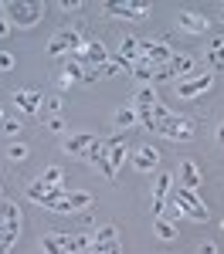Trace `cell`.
Masks as SVG:
<instances>
[{
    "label": "cell",
    "instance_id": "6da1fadb",
    "mask_svg": "<svg viewBox=\"0 0 224 254\" xmlns=\"http://www.w3.org/2000/svg\"><path fill=\"white\" fill-rule=\"evenodd\" d=\"M177 207H180L187 217H194L197 224L211 220V210H207L201 200H197V190H187V187H180V190H177Z\"/></svg>",
    "mask_w": 224,
    "mask_h": 254
},
{
    "label": "cell",
    "instance_id": "7a4b0ae2",
    "mask_svg": "<svg viewBox=\"0 0 224 254\" xmlns=\"http://www.w3.org/2000/svg\"><path fill=\"white\" fill-rule=\"evenodd\" d=\"M7 10V17H10V24H20V27H31V24H38L41 14H44V7L41 3H7L3 7Z\"/></svg>",
    "mask_w": 224,
    "mask_h": 254
},
{
    "label": "cell",
    "instance_id": "3957f363",
    "mask_svg": "<svg viewBox=\"0 0 224 254\" xmlns=\"http://www.w3.org/2000/svg\"><path fill=\"white\" fill-rule=\"evenodd\" d=\"M109 58H112V55L102 48L99 41H85V48H81L78 55H75V61H78V64H95V68L109 64Z\"/></svg>",
    "mask_w": 224,
    "mask_h": 254
},
{
    "label": "cell",
    "instance_id": "277c9868",
    "mask_svg": "<svg viewBox=\"0 0 224 254\" xmlns=\"http://www.w3.org/2000/svg\"><path fill=\"white\" fill-rule=\"evenodd\" d=\"M211 85H214V75L204 71V75H194V78H183L180 88H177V95L180 98H194V95H201V92H207Z\"/></svg>",
    "mask_w": 224,
    "mask_h": 254
},
{
    "label": "cell",
    "instance_id": "5b68a950",
    "mask_svg": "<svg viewBox=\"0 0 224 254\" xmlns=\"http://www.w3.org/2000/svg\"><path fill=\"white\" fill-rule=\"evenodd\" d=\"M105 10H109L112 17H126V20H140V17L149 14L146 3H105Z\"/></svg>",
    "mask_w": 224,
    "mask_h": 254
},
{
    "label": "cell",
    "instance_id": "8992f818",
    "mask_svg": "<svg viewBox=\"0 0 224 254\" xmlns=\"http://www.w3.org/2000/svg\"><path fill=\"white\" fill-rule=\"evenodd\" d=\"M156 163H160V153H156V149H149V146H140V153L133 156V166H136L140 173H153V170H156Z\"/></svg>",
    "mask_w": 224,
    "mask_h": 254
},
{
    "label": "cell",
    "instance_id": "52a82bcc",
    "mask_svg": "<svg viewBox=\"0 0 224 254\" xmlns=\"http://www.w3.org/2000/svg\"><path fill=\"white\" fill-rule=\"evenodd\" d=\"M88 203H92V193L81 190V193H68V196H65V200L58 203V210H61V214H72V210H85Z\"/></svg>",
    "mask_w": 224,
    "mask_h": 254
},
{
    "label": "cell",
    "instance_id": "ba28073f",
    "mask_svg": "<svg viewBox=\"0 0 224 254\" xmlns=\"http://www.w3.org/2000/svg\"><path fill=\"white\" fill-rule=\"evenodd\" d=\"M92 142H95V136H88V132H78V136H72L68 142H65V149H68L72 156H85V153L92 149Z\"/></svg>",
    "mask_w": 224,
    "mask_h": 254
},
{
    "label": "cell",
    "instance_id": "9c48e42d",
    "mask_svg": "<svg viewBox=\"0 0 224 254\" xmlns=\"http://www.w3.org/2000/svg\"><path fill=\"white\" fill-rule=\"evenodd\" d=\"M14 102H17V109L20 112H27V116H38V109H41V92H17L14 95Z\"/></svg>",
    "mask_w": 224,
    "mask_h": 254
},
{
    "label": "cell",
    "instance_id": "30bf717a",
    "mask_svg": "<svg viewBox=\"0 0 224 254\" xmlns=\"http://www.w3.org/2000/svg\"><path fill=\"white\" fill-rule=\"evenodd\" d=\"M207 64L214 71H224V38H214L207 44Z\"/></svg>",
    "mask_w": 224,
    "mask_h": 254
},
{
    "label": "cell",
    "instance_id": "8fae6325",
    "mask_svg": "<svg viewBox=\"0 0 224 254\" xmlns=\"http://www.w3.org/2000/svg\"><path fill=\"white\" fill-rule=\"evenodd\" d=\"M55 38L65 44V51H75V55H78L81 48H85V41H81L78 31H61V34H55Z\"/></svg>",
    "mask_w": 224,
    "mask_h": 254
},
{
    "label": "cell",
    "instance_id": "7c38bea8",
    "mask_svg": "<svg viewBox=\"0 0 224 254\" xmlns=\"http://www.w3.org/2000/svg\"><path fill=\"white\" fill-rule=\"evenodd\" d=\"M122 159H126V142L122 139H109V163H112V170H119Z\"/></svg>",
    "mask_w": 224,
    "mask_h": 254
},
{
    "label": "cell",
    "instance_id": "4fadbf2b",
    "mask_svg": "<svg viewBox=\"0 0 224 254\" xmlns=\"http://www.w3.org/2000/svg\"><path fill=\"white\" fill-rule=\"evenodd\" d=\"M180 176H183V187H187V190H197V187H201V173H197V166H194V163H183Z\"/></svg>",
    "mask_w": 224,
    "mask_h": 254
},
{
    "label": "cell",
    "instance_id": "5bb4252c",
    "mask_svg": "<svg viewBox=\"0 0 224 254\" xmlns=\"http://www.w3.org/2000/svg\"><path fill=\"white\" fill-rule=\"evenodd\" d=\"M65 190H61V183L58 187H48V193H44V200H41V207H48V210H58V203L65 200Z\"/></svg>",
    "mask_w": 224,
    "mask_h": 254
},
{
    "label": "cell",
    "instance_id": "9a60e30c",
    "mask_svg": "<svg viewBox=\"0 0 224 254\" xmlns=\"http://www.w3.org/2000/svg\"><path fill=\"white\" fill-rule=\"evenodd\" d=\"M180 27H183V31H194V34H201L204 27H207V20L197 17V14H180Z\"/></svg>",
    "mask_w": 224,
    "mask_h": 254
},
{
    "label": "cell",
    "instance_id": "2e32d148",
    "mask_svg": "<svg viewBox=\"0 0 224 254\" xmlns=\"http://www.w3.org/2000/svg\"><path fill=\"white\" fill-rule=\"evenodd\" d=\"M170 187H173L170 173H160V176H156V187H153V200H163V196L170 193Z\"/></svg>",
    "mask_w": 224,
    "mask_h": 254
},
{
    "label": "cell",
    "instance_id": "e0dca14e",
    "mask_svg": "<svg viewBox=\"0 0 224 254\" xmlns=\"http://www.w3.org/2000/svg\"><path fill=\"white\" fill-rule=\"evenodd\" d=\"M153 227H156V237H160V241H173V237H177V227H173L170 220H163V217L153 224Z\"/></svg>",
    "mask_w": 224,
    "mask_h": 254
},
{
    "label": "cell",
    "instance_id": "ac0fdd59",
    "mask_svg": "<svg viewBox=\"0 0 224 254\" xmlns=\"http://www.w3.org/2000/svg\"><path fill=\"white\" fill-rule=\"evenodd\" d=\"M81 78H85V68H81L78 61L65 64V85H68V81H81Z\"/></svg>",
    "mask_w": 224,
    "mask_h": 254
},
{
    "label": "cell",
    "instance_id": "d6986e66",
    "mask_svg": "<svg viewBox=\"0 0 224 254\" xmlns=\"http://www.w3.org/2000/svg\"><path fill=\"white\" fill-rule=\"evenodd\" d=\"M61 173H65L61 166H48V170L41 173V183H48V187H58V183H61Z\"/></svg>",
    "mask_w": 224,
    "mask_h": 254
},
{
    "label": "cell",
    "instance_id": "ffe728a7",
    "mask_svg": "<svg viewBox=\"0 0 224 254\" xmlns=\"http://www.w3.org/2000/svg\"><path fill=\"white\" fill-rule=\"evenodd\" d=\"M133 122H136V109H119V112H116V126H119V129H129Z\"/></svg>",
    "mask_w": 224,
    "mask_h": 254
},
{
    "label": "cell",
    "instance_id": "44dd1931",
    "mask_svg": "<svg viewBox=\"0 0 224 254\" xmlns=\"http://www.w3.org/2000/svg\"><path fill=\"white\" fill-rule=\"evenodd\" d=\"M44 193H48V183H41V180H31V183H27V196H31V200H44Z\"/></svg>",
    "mask_w": 224,
    "mask_h": 254
},
{
    "label": "cell",
    "instance_id": "7402d4cb",
    "mask_svg": "<svg viewBox=\"0 0 224 254\" xmlns=\"http://www.w3.org/2000/svg\"><path fill=\"white\" fill-rule=\"evenodd\" d=\"M109 241H119V231H116V224H109V227H99V234H95V244H109Z\"/></svg>",
    "mask_w": 224,
    "mask_h": 254
},
{
    "label": "cell",
    "instance_id": "603a6c76",
    "mask_svg": "<svg viewBox=\"0 0 224 254\" xmlns=\"http://www.w3.org/2000/svg\"><path fill=\"white\" fill-rule=\"evenodd\" d=\"M149 105H156V95L149 88H140L136 92V109H149Z\"/></svg>",
    "mask_w": 224,
    "mask_h": 254
},
{
    "label": "cell",
    "instance_id": "cb8c5ba5",
    "mask_svg": "<svg viewBox=\"0 0 224 254\" xmlns=\"http://www.w3.org/2000/svg\"><path fill=\"white\" fill-rule=\"evenodd\" d=\"M41 248H44V254H65L61 251V244H58V237H41Z\"/></svg>",
    "mask_w": 224,
    "mask_h": 254
},
{
    "label": "cell",
    "instance_id": "d4e9b609",
    "mask_svg": "<svg viewBox=\"0 0 224 254\" xmlns=\"http://www.w3.org/2000/svg\"><path fill=\"white\" fill-rule=\"evenodd\" d=\"M92 254H119V241H109V244H88Z\"/></svg>",
    "mask_w": 224,
    "mask_h": 254
},
{
    "label": "cell",
    "instance_id": "484cf974",
    "mask_svg": "<svg viewBox=\"0 0 224 254\" xmlns=\"http://www.w3.org/2000/svg\"><path fill=\"white\" fill-rule=\"evenodd\" d=\"M133 75H136V81H153V68L149 64H133Z\"/></svg>",
    "mask_w": 224,
    "mask_h": 254
},
{
    "label": "cell",
    "instance_id": "4316f807",
    "mask_svg": "<svg viewBox=\"0 0 224 254\" xmlns=\"http://www.w3.org/2000/svg\"><path fill=\"white\" fill-rule=\"evenodd\" d=\"M3 224H10V227H20V210L14 207V203H7V220Z\"/></svg>",
    "mask_w": 224,
    "mask_h": 254
},
{
    "label": "cell",
    "instance_id": "83f0119b",
    "mask_svg": "<svg viewBox=\"0 0 224 254\" xmlns=\"http://www.w3.org/2000/svg\"><path fill=\"white\" fill-rule=\"evenodd\" d=\"M119 71H122V64H116L112 58H109V64H102V68H99V75H105V78H112V75H119Z\"/></svg>",
    "mask_w": 224,
    "mask_h": 254
},
{
    "label": "cell",
    "instance_id": "f1b7e54d",
    "mask_svg": "<svg viewBox=\"0 0 224 254\" xmlns=\"http://www.w3.org/2000/svg\"><path fill=\"white\" fill-rule=\"evenodd\" d=\"M27 156V146H24V142H14V146H10V159H24Z\"/></svg>",
    "mask_w": 224,
    "mask_h": 254
},
{
    "label": "cell",
    "instance_id": "f546056e",
    "mask_svg": "<svg viewBox=\"0 0 224 254\" xmlns=\"http://www.w3.org/2000/svg\"><path fill=\"white\" fill-rule=\"evenodd\" d=\"M3 132L17 136V132H20V122H17V119H7V122H3Z\"/></svg>",
    "mask_w": 224,
    "mask_h": 254
},
{
    "label": "cell",
    "instance_id": "4dcf8cb0",
    "mask_svg": "<svg viewBox=\"0 0 224 254\" xmlns=\"http://www.w3.org/2000/svg\"><path fill=\"white\" fill-rule=\"evenodd\" d=\"M10 68H14V58L7 51H0V71H10Z\"/></svg>",
    "mask_w": 224,
    "mask_h": 254
},
{
    "label": "cell",
    "instance_id": "1f68e13d",
    "mask_svg": "<svg viewBox=\"0 0 224 254\" xmlns=\"http://www.w3.org/2000/svg\"><path fill=\"white\" fill-rule=\"evenodd\" d=\"M48 55H65V44H61L58 38H55V41H48Z\"/></svg>",
    "mask_w": 224,
    "mask_h": 254
},
{
    "label": "cell",
    "instance_id": "d6a6232c",
    "mask_svg": "<svg viewBox=\"0 0 224 254\" xmlns=\"http://www.w3.org/2000/svg\"><path fill=\"white\" fill-rule=\"evenodd\" d=\"M48 129H51V132H65V119H48Z\"/></svg>",
    "mask_w": 224,
    "mask_h": 254
},
{
    "label": "cell",
    "instance_id": "836d02e7",
    "mask_svg": "<svg viewBox=\"0 0 224 254\" xmlns=\"http://www.w3.org/2000/svg\"><path fill=\"white\" fill-rule=\"evenodd\" d=\"M99 170H102V176H112V173H116V170H112V163H109V159H102V163H99Z\"/></svg>",
    "mask_w": 224,
    "mask_h": 254
},
{
    "label": "cell",
    "instance_id": "e575fe53",
    "mask_svg": "<svg viewBox=\"0 0 224 254\" xmlns=\"http://www.w3.org/2000/svg\"><path fill=\"white\" fill-rule=\"evenodd\" d=\"M48 112H51V116H58V112H61V102H58V98H51V102H48Z\"/></svg>",
    "mask_w": 224,
    "mask_h": 254
},
{
    "label": "cell",
    "instance_id": "d590c367",
    "mask_svg": "<svg viewBox=\"0 0 224 254\" xmlns=\"http://www.w3.org/2000/svg\"><path fill=\"white\" fill-rule=\"evenodd\" d=\"M7 34H10V20L0 17V38H7Z\"/></svg>",
    "mask_w": 224,
    "mask_h": 254
},
{
    "label": "cell",
    "instance_id": "8d00e7d4",
    "mask_svg": "<svg viewBox=\"0 0 224 254\" xmlns=\"http://www.w3.org/2000/svg\"><path fill=\"white\" fill-rule=\"evenodd\" d=\"M201 254H218V248L214 244H201Z\"/></svg>",
    "mask_w": 224,
    "mask_h": 254
},
{
    "label": "cell",
    "instance_id": "74e56055",
    "mask_svg": "<svg viewBox=\"0 0 224 254\" xmlns=\"http://www.w3.org/2000/svg\"><path fill=\"white\" fill-rule=\"evenodd\" d=\"M218 142H224V126H221V129H218Z\"/></svg>",
    "mask_w": 224,
    "mask_h": 254
},
{
    "label": "cell",
    "instance_id": "f35d334b",
    "mask_svg": "<svg viewBox=\"0 0 224 254\" xmlns=\"http://www.w3.org/2000/svg\"><path fill=\"white\" fill-rule=\"evenodd\" d=\"M0 116H3V105H0Z\"/></svg>",
    "mask_w": 224,
    "mask_h": 254
},
{
    "label": "cell",
    "instance_id": "ab89813d",
    "mask_svg": "<svg viewBox=\"0 0 224 254\" xmlns=\"http://www.w3.org/2000/svg\"><path fill=\"white\" fill-rule=\"evenodd\" d=\"M221 20H224V10H221Z\"/></svg>",
    "mask_w": 224,
    "mask_h": 254
},
{
    "label": "cell",
    "instance_id": "60d3db41",
    "mask_svg": "<svg viewBox=\"0 0 224 254\" xmlns=\"http://www.w3.org/2000/svg\"><path fill=\"white\" fill-rule=\"evenodd\" d=\"M0 196H3V193H0Z\"/></svg>",
    "mask_w": 224,
    "mask_h": 254
}]
</instances>
